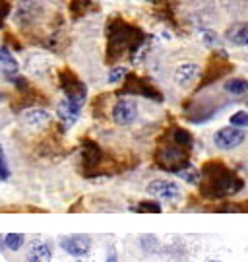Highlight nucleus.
Instances as JSON below:
<instances>
[{"label": "nucleus", "instance_id": "obj_12", "mask_svg": "<svg viewBox=\"0 0 248 262\" xmlns=\"http://www.w3.org/2000/svg\"><path fill=\"white\" fill-rule=\"evenodd\" d=\"M53 258V251L47 243H37L29 249L26 260L28 262H51Z\"/></svg>", "mask_w": 248, "mask_h": 262}, {"label": "nucleus", "instance_id": "obj_11", "mask_svg": "<svg viewBox=\"0 0 248 262\" xmlns=\"http://www.w3.org/2000/svg\"><path fill=\"white\" fill-rule=\"evenodd\" d=\"M0 74L4 76H12L18 74V60L12 56L6 47H0Z\"/></svg>", "mask_w": 248, "mask_h": 262}, {"label": "nucleus", "instance_id": "obj_15", "mask_svg": "<svg viewBox=\"0 0 248 262\" xmlns=\"http://www.w3.org/2000/svg\"><path fill=\"white\" fill-rule=\"evenodd\" d=\"M173 142H175L176 146L184 148V150H190V148H192V136L186 130H183V128H176V130L173 132Z\"/></svg>", "mask_w": 248, "mask_h": 262}, {"label": "nucleus", "instance_id": "obj_14", "mask_svg": "<svg viewBox=\"0 0 248 262\" xmlns=\"http://www.w3.org/2000/svg\"><path fill=\"white\" fill-rule=\"evenodd\" d=\"M99 161V148L95 144H85V151H83V163L87 167H95V163Z\"/></svg>", "mask_w": 248, "mask_h": 262}, {"label": "nucleus", "instance_id": "obj_21", "mask_svg": "<svg viewBox=\"0 0 248 262\" xmlns=\"http://www.w3.org/2000/svg\"><path fill=\"white\" fill-rule=\"evenodd\" d=\"M10 171H8V165H6V158H4V150H2V146H0V179L4 181V179H8Z\"/></svg>", "mask_w": 248, "mask_h": 262}, {"label": "nucleus", "instance_id": "obj_24", "mask_svg": "<svg viewBox=\"0 0 248 262\" xmlns=\"http://www.w3.org/2000/svg\"><path fill=\"white\" fill-rule=\"evenodd\" d=\"M208 262H221V260H208Z\"/></svg>", "mask_w": 248, "mask_h": 262}, {"label": "nucleus", "instance_id": "obj_10", "mask_svg": "<svg viewBox=\"0 0 248 262\" xmlns=\"http://www.w3.org/2000/svg\"><path fill=\"white\" fill-rule=\"evenodd\" d=\"M24 122L28 126H33V128H41V126L51 122V115L43 109H29L24 113Z\"/></svg>", "mask_w": 248, "mask_h": 262}, {"label": "nucleus", "instance_id": "obj_25", "mask_svg": "<svg viewBox=\"0 0 248 262\" xmlns=\"http://www.w3.org/2000/svg\"><path fill=\"white\" fill-rule=\"evenodd\" d=\"M146 2H155V0H146Z\"/></svg>", "mask_w": 248, "mask_h": 262}, {"label": "nucleus", "instance_id": "obj_17", "mask_svg": "<svg viewBox=\"0 0 248 262\" xmlns=\"http://www.w3.org/2000/svg\"><path fill=\"white\" fill-rule=\"evenodd\" d=\"M176 175H178L181 179H184V181H188V183H198V179H200V173H198V171H196L192 165H188V167L181 169Z\"/></svg>", "mask_w": 248, "mask_h": 262}, {"label": "nucleus", "instance_id": "obj_18", "mask_svg": "<svg viewBox=\"0 0 248 262\" xmlns=\"http://www.w3.org/2000/svg\"><path fill=\"white\" fill-rule=\"evenodd\" d=\"M231 126H237V128H246L248 126V113L246 111H237L231 117Z\"/></svg>", "mask_w": 248, "mask_h": 262}, {"label": "nucleus", "instance_id": "obj_23", "mask_svg": "<svg viewBox=\"0 0 248 262\" xmlns=\"http://www.w3.org/2000/svg\"><path fill=\"white\" fill-rule=\"evenodd\" d=\"M4 247H6V245H4V241H2V235H0V251H2Z\"/></svg>", "mask_w": 248, "mask_h": 262}, {"label": "nucleus", "instance_id": "obj_6", "mask_svg": "<svg viewBox=\"0 0 248 262\" xmlns=\"http://www.w3.org/2000/svg\"><path fill=\"white\" fill-rule=\"evenodd\" d=\"M60 245L66 253L76 258H82L92 251V239L87 235H68L60 241Z\"/></svg>", "mask_w": 248, "mask_h": 262}, {"label": "nucleus", "instance_id": "obj_13", "mask_svg": "<svg viewBox=\"0 0 248 262\" xmlns=\"http://www.w3.org/2000/svg\"><path fill=\"white\" fill-rule=\"evenodd\" d=\"M225 92H229L233 95H242L248 92V80H242V78H233V80H227L225 82Z\"/></svg>", "mask_w": 248, "mask_h": 262}, {"label": "nucleus", "instance_id": "obj_2", "mask_svg": "<svg viewBox=\"0 0 248 262\" xmlns=\"http://www.w3.org/2000/svg\"><path fill=\"white\" fill-rule=\"evenodd\" d=\"M157 161L159 165L167 171H173V173H178L181 169L188 167V151L181 148V146H173V148H165L157 154Z\"/></svg>", "mask_w": 248, "mask_h": 262}, {"label": "nucleus", "instance_id": "obj_20", "mask_svg": "<svg viewBox=\"0 0 248 262\" xmlns=\"http://www.w3.org/2000/svg\"><path fill=\"white\" fill-rule=\"evenodd\" d=\"M124 76H126V70H124L122 66H115V68L109 72V82L110 84H117V82H120Z\"/></svg>", "mask_w": 248, "mask_h": 262}, {"label": "nucleus", "instance_id": "obj_4", "mask_svg": "<svg viewBox=\"0 0 248 262\" xmlns=\"http://www.w3.org/2000/svg\"><path fill=\"white\" fill-rule=\"evenodd\" d=\"M147 194H151L153 198H163V200H181L183 192H181V187L176 183H171V181H165V179H155L147 185Z\"/></svg>", "mask_w": 248, "mask_h": 262}, {"label": "nucleus", "instance_id": "obj_22", "mask_svg": "<svg viewBox=\"0 0 248 262\" xmlns=\"http://www.w3.org/2000/svg\"><path fill=\"white\" fill-rule=\"evenodd\" d=\"M107 262H117V251H115L112 247L107 251Z\"/></svg>", "mask_w": 248, "mask_h": 262}, {"label": "nucleus", "instance_id": "obj_19", "mask_svg": "<svg viewBox=\"0 0 248 262\" xmlns=\"http://www.w3.org/2000/svg\"><path fill=\"white\" fill-rule=\"evenodd\" d=\"M136 212H149V214H159L161 212V206L157 202H142L140 206L134 208Z\"/></svg>", "mask_w": 248, "mask_h": 262}, {"label": "nucleus", "instance_id": "obj_7", "mask_svg": "<svg viewBox=\"0 0 248 262\" xmlns=\"http://www.w3.org/2000/svg\"><path fill=\"white\" fill-rule=\"evenodd\" d=\"M200 76V66L196 62H183L175 70V82L181 88H190Z\"/></svg>", "mask_w": 248, "mask_h": 262}, {"label": "nucleus", "instance_id": "obj_3", "mask_svg": "<svg viewBox=\"0 0 248 262\" xmlns=\"http://www.w3.org/2000/svg\"><path fill=\"white\" fill-rule=\"evenodd\" d=\"M246 134L242 132V128H237V126H225V128H219L213 136V142L219 150H235L239 148L240 144L244 142Z\"/></svg>", "mask_w": 248, "mask_h": 262}, {"label": "nucleus", "instance_id": "obj_8", "mask_svg": "<svg viewBox=\"0 0 248 262\" xmlns=\"http://www.w3.org/2000/svg\"><path fill=\"white\" fill-rule=\"evenodd\" d=\"M80 109H82V103L74 101L70 97H66L64 101L58 105V117H60V121L64 122V126H72L76 119L80 117Z\"/></svg>", "mask_w": 248, "mask_h": 262}, {"label": "nucleus", "instance_id": "obj_9", "mask_svg": "<svg viewBox=\"0 0 248 262\" xmlns=\"http://www.w3.org/2000/svg\"><path fill=\"white\" fill-rule=\"evenodd\" d=\"M227 39L233 45L248 47V24H235L227 29Z\"/></svg>", "mask_w": 248, "mask_h": 262}, {"label": "nucleus", "instance_id": "obj_1", "mask_svg": "<svg viewBox=\"0 0 248 262\" xmlns=\"http://www.w3.org/2000/svg\"><path fill=\"white\" fill-rule=\"evenodd\" d=\"M244 187L242 179L225 167L223 163H208L204 167L202 194L212 200H219L225 196H233Z\"/></svg>", "mask_w": 248, "mask_h": 262}, {"label": "nucleus", "instance_id": "obj_5", "mask_svg": "<svg viewBox=\"0 0 248 262\" xmlns=\"http://www.w3.org/2000/svg\"><path fill=\"white\" fill-rule=\"evenodd\" d=\"M138 117V105L132 99H119L112 107V121L120 126H128Z\"/></svg>", "mask_w": 248, "mask_h": 262}, {"label": "nucleus", "instance_id": "obj_16", "mask_svg": "<svg viewBox=\"0 0 248 262\" xmlns=\"http://www.w3.org/2000/svg\"><path fill=\"white\" fill-rule=\"evenodd\" d=\"M4 245L8 247L10 251H18L24 245V235L21 233H8L4 237Z\"/></svg>", "mask_w": 248, "mask_h": 262}]
</instances>
